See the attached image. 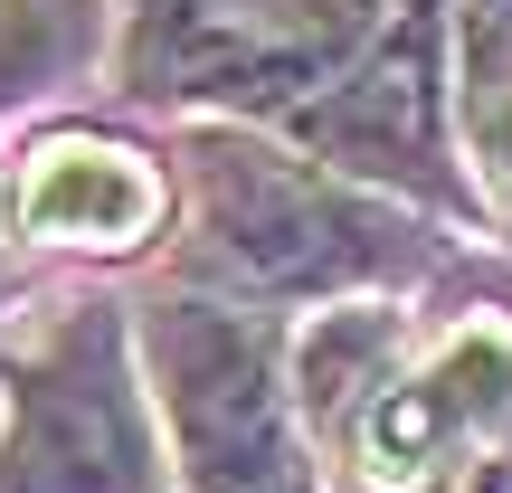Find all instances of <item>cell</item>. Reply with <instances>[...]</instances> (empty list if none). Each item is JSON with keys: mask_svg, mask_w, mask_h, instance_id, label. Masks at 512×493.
Returning <instances> with one entry per match:
<instances>
[{"mask_svg": "<svg viewBox=\"0 0 512 493\" xmlns=\"http://www.w3.org/2000/svg\"><path fill=\"white\" fill-rule=\"evenodd\" d=\"M190 266L238 304H275V294L332 304L370 275H408L418 238L304 152L256 143L247 124H200L190 133Z\"/></svg>", "mask_w": 512, "mask_h": 493, "instance_id": "1", "label": "cell"}, {"mask_svg": "<svg viewBox=\"0 0 512 493\" xmlns=\"http://www.w3.org/2000/svg\"><path fill=\"white\" fill-rule=\"evenodd\" d=\"M143 389L171 427L190 493H313V456H304V408L285 389L266 323L209 304V294H171L143 313Z\"/></svg>", "mask_w": 512, "mask_h": 493, "instance_id": "2", "label": "cell"}, {"mask_svg": "<svg viewBox=\"0 0 512 493\" xmlns=\"http://www.w3.org/2000/svg\"><path fill=\"white\" fill-rule=\"evenodd\" d=\"M0 493H171L152 399L105 304H76L0 370Z\"/></svg>", "mask_w": 512, "mask_h": 493, "instance_id": "3", "label": "cell"}, {"mask_svg": "<svg viewBox=\"0 0 512 493\" xmlns=\"http://www.w3.org/2000/svg\"><path fill=\"white\" fill-rule=\"evenodd\" d=\"M389 0H133L124 76L152 105L294 114L380 38Z\"/></svg>", "mask_w": 512, "mask_h": 493, "instance_id": "4", "label": "cell"}, {"mask_svg": "<svg viewBox=\"0 0 512 493\" xmlns=\"http://www.w3.org/2000/svg\"><path fill=\"white\" fill-rule=\"evenodd\" d=\"M285 133L304 143V162H323L332 181H389L456 200L446 171V48H437V0H389L380 38L332 76L313 105L285 114Z\"/></svg>", "mask_w": 512, "mask_h": 493, "instance_id": "5", "label": "cell"}, {"mask_svg": "<svg viewBox=\"0 0 512 493\" xmlns=\"http://www.w3.org/2000/svg\"><path fill=\"white\" fill-rule=\"evenodd\" d=\"M503 427H512V323L475 313L351 418V456L380 493H418L475 475Z\"/></svg>", "mask_w": 512, "mask_h": 493, "instance_id": "6", "label": "cell"}, {"mask_svg": "<svg viewBox=\"0 0 512 493\" xmlns=\"http://www.w3.org/2000/svg\"><path fill=\"white\" fill-rule=\"evenodd\" d=\"M162 219H171V181L133 143H105V133H48V143L19 162V238L133 256V247L162 238Z\"/></svg>", "mask_w": 512, "mask_h": 493, "instance_id": "7", "label": "cell"}, {"mask_svg": "<svg viewBox=\"0 0 512 493\" xmlns=\"http://www.w3.org/2000/svg\"><path fill=\"white\" fill-rule=\"evenodd\" d=\"M389 380H399V323H389L380 304H323L304 323V342H294V370H285L294 408L342 427V437Z\"/></svg>", "mask_w": 512, "mask_h": 493, "instance_id": "8", "label": "cell"}, {"mask_svg": "<svg viewBox=\"0 0 512 493\" xmlns=\"http://www.w3.org/2000/svg\"><path fill=\"white\" fill-rule=\"evenodd\" d=\"M95 38H105V0H0V105L86 76Z\"/></svg>", "mask_w": 512, "mask_h": 493, "instance_id": "9", "label": "cell"}, {"mask_svg": "<svg viewBox=\"0 0 512 493\" xmlns=\"http://www.w3.org/2000/svg\"><path fill=\"white\" fill-rule=\"evenodd\" d=\"M475 143H484V162L512 181V57L503 48H484V67H475Z\"/></svg>", "mask_w": 512, "mask_h": 493, "instance_id": "10", "label": "cell"}, {"mask_svg": "<svg viewBox=\"0 0 512 493\" xmlns=\"http://www.w3.org/2000/svg\"><path fill=\"white\" fill-rule=\"evenodd\" d=\"M494 10H503V19H512V0H494Z\"/></svg>", "mask_w": 512, "mask_h": 493, "instance_id": "11", "label": "cell"}]
</instances>
